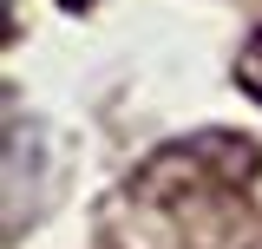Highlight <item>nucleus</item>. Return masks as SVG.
Here are the masks:
<instances>
[{"instance_id":"nucleus-2","label":"nucleus","mask_w":262,"mask_h":249,"mask_svg":"<svg viewBox=\"0 0 262 249\" xmlns=\"http://www.w3.org/2000/svg\"><path fill=\"white\" fill-rule=\"evenodd\" d=\"M59 7H92V0H59Z\"/></svg>"},{"instance_id":"nucleus-1","label":"nucleus","mask_w":262,"mask_h":249,"mask_svg":"<svg viewBox=\"0 0 262 249\" xmlns=\"http://www.w3.org/2000/svg\"><path fill=\"white\" fill-rule=\"evenodd\" d=\"M236 86H243V92L262 105V33L249 39V46H243V59H236Z\"/></svg>"}]
</instances>
